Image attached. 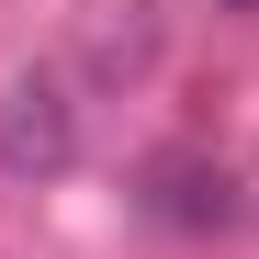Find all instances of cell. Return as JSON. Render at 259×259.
Wrapping results in <instances>:
<instances>
[{
    "label": "cell",
    "mask_w": 259,
    "mask_h": 259,
    "mask_svg": "<svg viewBox=\"0 0 259 259\" xmlns=\"http://www.w3.org/2000/svg\"><path fill=\"white\" fill-rule=\"evenodd\" d=\"M68 147H79L68 102L46 79H12V91H0V169H68Z\"/></svg>",
    "instance_id": "6da1fadb"
}]
</instances>
